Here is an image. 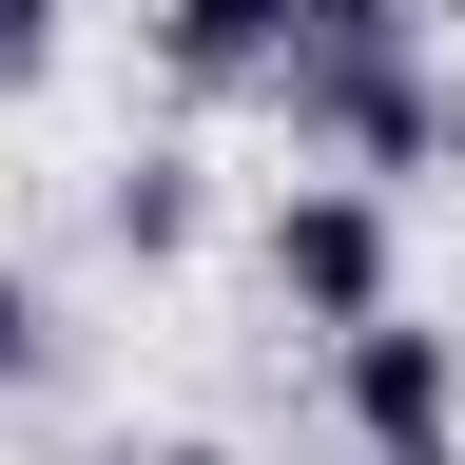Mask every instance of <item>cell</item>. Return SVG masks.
<instances>
[{
    "instance_id": "obj_1",
    "label": "cell",
    "mask_w": 465,
    "mask_h": 465,
    "mask_svg": "<svg viewBox=\"0 0 465 465\" xmlns=\"http://www.w3.org/2000/svg\"><path fill=\"white\" fill-rule=\"evenodd\" d=\"M272 136H291V174L407 194V174L446 155V58H427V39H291V78H272Z\"/></svg>"
},
{
    "instance_id": "obj_2",
    "label": "cell",
    "mask_w": 465,
    "mask_h": 465,
    "mask_svg": "<svg viewBox=\"0 0 465 465\" xmlns=\"http://www.w3.org/2000/svg\"><path fill=\"white\" fill-rule=\"evenodd\" d=\"M252 272H272V311L311 330V349H349L369 311H407V213L349 194V174H291V194L252 213Z\"/></svg>"
},
{
    "instance_id": "obj_3",
    "label": "cell",
    "mask_w": 465,
    "mask_h": 465,
    "mask_svg": "<svg viewBox=\"0 0 465 465\" xmlns=\"http://www.w3.org/2000/svg\"><path fill=\"white\" fill-rule=\"evenodd\" d=\"M311 369H330L349 465H427V446H465V349H446V311H369L349 349H311Z\"/></svg>"
},
{
    "instance_id": "obj_4",
    "label": "cell",
    "mask_w": 465,
    "mask_h": 465,
    "mask_svg": "<svg viewBox=\"0 0 465 465\" xmlns=\"http://www.w3.org/2000/svg\"><path fill=\"white\" fill-rule=\"evenodd\" d=\"M136 39H155L174 97H272V78H291V0H155Z\"/></svg>"
},
{
    "instance_id": "obj_5",
    "label": "cell",
    "mask_w": 465,
    "mask_h": 465,
    "mask_svg": "<svg viewBox=\"0 0 465 465\" xmlns=\"http://www.w3.org/2000/svg\"><path fill=\"white\" fill-rule=\"evenodd\" d=\"M194 232H213V155H174V136H155V155H116V174H97V252H116V272H174Z\"/></svg>"
},
{
    "instance_id": "obj_6",
    "label": "cell",
    "mask_w": 465,
    "mask_h": 465,
    "mask_svg": "<svg viewBox=\"0 0 465 465\" xmlns=\"http://www.w3.org/2000/svg\"><path fill=\"white\" fill-rule=\"evenodd\" d=\"M20 388H58V291L0 272V407H20Z\"/></svg>"
},
{
    "instance_id": "obj_7",
    "label": "cell",
    "mask_w": 465,
    "mask_h": 465,
    "mask_svg": "<svg viewBox=\"0 0 465 465\" xmlns=\"http://www.w3.org/2000/svg\"><path fill=\"white\" fill-rule=\"evenodd\" d=\"M58 20H78V0H0V78H39V58H58Z\"/></svg>"
},
{
    "instance_id": "obj_8",
    "label": "cell",
    "mask_w": 465,
    "mask_h": 465,
    "mask_svg": "<svg viewBox=\"0 0 465 465\" xmlns=\"http://www.w3.org/2000/svg\"><path fill=\"white\" fill-rule=\"evenodd\" d=\"M97 465H252V446H194V427H174V446H97Z\"/></svg>"
},
{
    "instance_id": "obj_9",
    "label": "cell",
    "mask_w": 465,
    "mask_h": 465,
    "mask_svg": "<svg viewBox=\"0 0 465 465\" xmlns=\"http://www.w3.org/2000/svg\"><path fill=\"white\" fill-rule=\"evenodd\" d=\"M446 174H465V78H446Z\"/></svg>"
},
{
    "instance_id": "obj_10",
    "label": "cell",
    "mask_w": 465,
    "mask_h": 465,
    "mask_svg": "<svg viewBox=\"0 0 465 465\" xmlns=\"http://www.w3.org/2000/svg\"><path fill=\"white\" fill-rule=\"evenodd\" d=\"M427 465H465V446H427Z\"/></svg>"
}]
</instances>
